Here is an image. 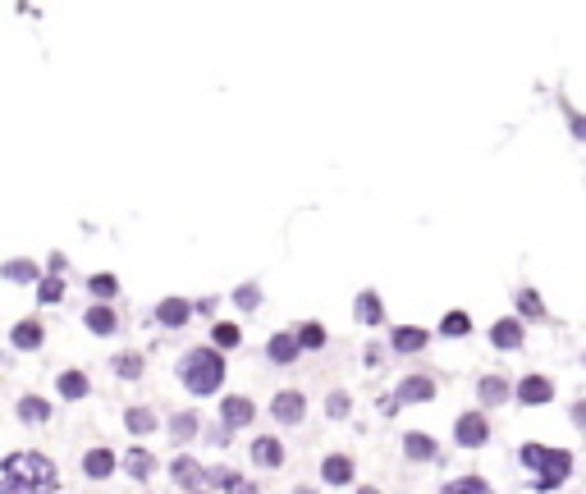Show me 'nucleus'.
I'll return each instance as SVG.
<instances>
[{
  "label": "nucleus",
  "instance_id": "39448f33",
  "mask_svg": "<svg viewBox=\"0 0 586 494\" xmlns=\"http://www.w3.org/2000/svg\"><path fill=\"white\" fill-rule=\"evenodd\" d=\"M271 412H275V421H284V426H298L303 412H307V398L298 394V389H280L275 403H271Z\"/></svg>",
  "mask_w": 586,
  "mask_h": 494
},
{
  "label": "nucleus",
  "instance_id": "6ab92c4d",
  "mask_svg": "<svg viewBox=\"0 0 586 494\" xmlns=\"http://www.w3.org/2000/svg\"><path fill=\"white\" fill-rule=\"evenodd\" d=\"M10 344L14 348H37V344H42V325H37V321H19L10 330Z\"/></svg>",
  "mask_w": 586,
  "mask_h": 494
},
{
  "label": "nucleus",
  "instance_id": "423d86ee",
  "mask_svg": "<svg viewBox=\"0 0 586 494\" xmlns=\"http://www.w3.org/2000/svg\"><path fill=\"white\" fill-rule=\"evenodd\" d=\"M170 476L179 481V490H193V485H202V481H207V472H202V462L184 458V453H179V458L170 462Z\"/></svg>",
  "mask_w": 586,
  "mask_h": 494
},
{
  "label": "nucleus",
  "instance_id": "7c9ffc66",
  "mask_svg": "<svg viewBox=\"0 0 586 494\" xmlns=\"http://www.w3.org/2000/svg\"><path fill=\"white\" fill-rule=\"evenodd\" d=\"M5 280H14V284H19V280H37V266H33V261H10V266H5Z\"/></svg>",
  "mask_w": 586,
  "mask_h": 494
},
{
  "label": "nucleus",
  "instance_id": "aec40b11",
  "mask_svg": "<svg viewBox=\"0 0 586 494\" xmlns=\"http://www.w3.org/2000/svg\"><path fill=\"white\" fill-rule=\"evenodd\" d=\"M477 394H481V403H486V408H495V403H504V398H509V385H504L500 376H481Z\"/></svg>",
  "mask_w": 586,
  "mask_h": 494
},
{
  "label": "nucleus",
  "instance_id": "f3484780",
  "mask_svg": "<svg viewBox=\"0 0 586 494\" xmlns=\"http://www.w3.org/2000/svg\"><path fill=\"white\" fill-rule=\"evenodd\" d=\"M252 462H257V467H280V462H284L280 440H257V444H252Z\"/></svg>",
  "mask_w": 586,
  "mask_h": 494
},
{
  "label": "nucleus",
  "instance_id": "f03ea898",
  "mask_svg": "<svg viewBox=\"0 0 586 494\" xmlns=\"http://www.w3.org/2000/svg\"><path fill=\"white\" fill-rule=\"evenodd\" d=\"M522 467H532V485L536 490H559L573 472V453L568 449H545V444H522Z\"/></svg>",
  "mask_w": 586,
  "mask_h": 494
},
{
  "label": "nucleus",
  "instance_id": "f257e3e1",
  "mask_svg": "<svg viewBox=\"0 0 586 494\" xmlns=\"http://www.w3.org/2000/svg\"><path fill=\"white\" fill-rule=\"evenodd\" d=\"M60 485L46 453H10L0 462V494H51Z\"/></svg>",
  "mask_w": 586,
  "mask_h": 494
},
{
  "label": "nucleus",
  "instance_id": "5701e85b",
  "mask_svg": "<svg viewBox=\"0 0 586 494\" xmlns=\"http://www.w3.org/2000/svg\"><path fill=\"white\" fill-rule=\"evenodd\" d=\"M124 467H129V476H138V481H147V476L156 472V458H152V453H142V449H133L129 458H124Z\"/></svg>",
  "mask_w": 586,
  "mask_h": 494
},
{
  "label": "nucleus",
  "instance_id": "ea45409f",
  "mask_svg": "<svg viewBox=\"0 0 586 494\" xmlns=\"http://www.w3.org/2000/svg\"><path fill=\"white\" fill-rule=\"evenodd\" d=\"M358 494H380V490H371V485H362V490Z\"/></svg>",
  "mask_w": 586,
  "mask_h": 494
},
{
  "label": "nucleus",
  "instance_id": "a211bd4d",
  "mask_svg": "<svg viewBox=\"0 0 586 494\" xmlns=\"http://www.w3.org/2000/svg\"><path fill=\"white\" fill-rule=\"evenodd\" d=\"M390 344L399 348V353H417V348H426V330H413V325H399Z\"/></svg>",
  "mask_w": 586,
  "mask_h": 494
},
{
  "label": "nucleus",
  "instance_id": "dca6fc26",
  "mask_svg": "<svg viewBox=\"0 0 586 494\" xmlns=\"http://www.w3.org/2000/svg\"><path fill=\"white\" fill-rule=\"evenodd\" d=\"M124 426H129V435H152V430H156V412L152 408H129V412H124Z\"/></svg>",
  "mask_w": 586,
  "mask_h": 494
},
{
  "label": "nucleus",
  "instance_id": "473e14b6",
  "mask_svg": "<svg viewBox=\"0 0 586 494\" xmlns=\"http://www.w3.org/2000/svg\"><path fill=\"white\" fill-rule=\"evenodd\" d=\"M211 339H216V348H234V344H239V325H216V330H211Z\"/></svg>",
  "mask_w": 586,
  "mask_h": 494
},
{
  "label": "nucleus",
  "instance_id": "ddd939ff",
  "mask_svg": "<svg viewBox=\"0 0 586 494\" xmlns=\"http://www.w3.org/2000/svg\"><path fill=\"white\" fill-rule=\"evenodd\" d=\"M550 394H554V389H550V380H545V376H527L518 385V398H522V403H532V408H536V403H550Z\"/></svg>",
  "mask_w": 586,
  "mask_h": 494
},
{
  "label": "nucleus",
  "instance_id": "0eeeda50",
  "mask_svg": "<svg viewBox=\"0 0 586 494\" xmlns=\"http://www.w3.org/2000/svg\"><path fill=\"white\" fill-rule=\"evenodd\" d=\"M188 316H193V302H184V298H165L161 307H156V321H161V325H170V330L188 325Z\"/></svg>",
  "mask_w": 586,
  "mask_h": 494
},
{
  "label": "nucleus",
  "instance_id": "393cba45",
  "mask_svg": "<svg viewBox=\"0 0 586 494\" xmlns=\"http://www.w3.org/2000/svg\"><path fill=\"white\" fill-rule=\"evenodd\" d=\"M403 449H408V458H413V462H431L435 458V444L426 440V435H408V440H403Z\"/></svg>",
  "mask_w": 586,
  "mask_h": 494
},
{
  "label": "nucleus",
  "instance_id": "4c0bfd02",
  "mask_svg": "<svg viewBox=\"0 0 586 494\" xmlns=\"http://www.w3.org/2000/svg\"><path fill=\"white\" fill-rule=\"evenodd\" d=\"M568 124H573V133L586 142V115H577V110H568Z\"/></svg>",
  "mask_w": 586,
  "mask_h": 494
},
{
  "label": "nucleus",
  "instance_id": "f704fd0d",
  "mask_svg": "<svg viewBox=\"0 0 586 494\" xmlns=\"http://www.w3.org/2000/svg\"><path fill=\"white\" fill-rule=\"evenodd\" d=\"M348 408H353V403H348V394H330L326 398V417H348Z\"/></svg>",
  "mask_w": 586,
  "mask_h": 494
},
{
  "label": "nucleus",
  "instance_id": "cd10ccee",
  "mask_svg": "<svg viewBox=\"0 0 586 494\" xmlns=\"http://www.w3.org/2000/svg\"><path fill=\"white\" fill-rule=\"evenodd\" d=\"M518 312H522V316H532V321H541L545 307H541V298H536L532 289H522V293H518Z\"/></svg>",
  "mask_w": 586,
  "mask_h": 494
},
{
  "label": "nucleus",
  "instance_id": "c756f323",
  "mask_svg": "<svg viewBox=\"0 0 586 494\" xmlns=\"http://www.w3.org/2000/svg\"><path fill=\"white\" fill-rule=\"evenodd\" d=\"M87 289L97 293V298H115V289H120V280H115V275H92V280H87Z\"/></svg>",
  "mask_w": 586,
  "mask_h": 494
},
{
  "label": "nucleus",
  "instance_id": "58836bf2",
  "mask_svg": "<svg viewBox=\"0 0 586 494\" xmlns=\"http://www.w3.org/2000/svg\"><path fill=\"white\" fill-rule=\"evenodd\" d=\"M573 421H577V426H586V403H577V408H573Z\"/></svg>",
  "mask_w": 586,
  "mask_h": 494
},
{
  "label": "nucleus",
  "instance_id": "2f4dec72",
  "mask_svg": "<svg viewBox=\"0 0 586 494\" xmlns=\"http://www.w3.org/2000/svg\"><path fill=\"white\" fill-rule=\"evenodd\" d=\"M115 371H120L124 380H138V376H142V357H138V353H124L120 362H115Z\"/></svg>",
  "mask_w": 586,
  "mask_h": 494
},
{
  "label": "nucleus",
  "instance_id": "20e7f679",
  "mask_svg": "<svg viewBox=\"0 0 586 494\" xmlns=\"http://www.w3.org/2000/svg\"><path fill=\"white\" fill-rule=\"evenodd\" d=\"M454 435H458V444H463V449H481V444L490 440V426H486V417H481V412H463Z\"/></svg>",
  "mask_w": 586,
  "mask_h": 494
},
{
  "label": "nucleus",
  "instance_id": "1a4fd4ad",
  "mask_svg": "<svg viewBox=\"0 0 586 494\" xmlns=\"http://www.w3.org/2000/svg\"><path fill=\"white\" fill-rule=\"evenodd\" d=\"M394 394H399L403 403H426V398L435 394V380L431 376H408L399 389H394Z\"/></svg>",
  "mask_w": 586,
  "mask_h": 494
},
{
  "label": "nucleus",
  "instance_id": "9b49d317",
  "mask_svg": "<svg viewBox=\"0 0 586 494\" xmlns=\"http://www.w3.org/2000/svg\"><path fill=\"white\" fill-rule=\"evenodd\" d=\"M220 412H225V426H229V430L248 426V421L257 417V408H252L248 398H225V408H220Z\"/></svg>",
  "mask_w": 586,
  "mask_h": 494
},
{
  "label": "nucleus",
  "instance_id": "412c9836",
  "mask_svg": "<svg viewBox=\"0 0 586 494\" xmlns=\"http://www.w3.org/2000/svg\"><path fill=\"white\" fill-rule=\"evenodd\" d=\"M19 417L28 421V426H42V421L51 417V403H46V398H19Z\"/></svg>",
  "mask_w": 586,
  "mask_h": 494
},
{
  "label": "nucleus",
  "instance_id": "9d476101",
  "mask_svg": "<svg viewBox=\"0 0 586 494\" xmlns=\"http://www.w3.org/2000/svg\"><path fill=\"white\" fill-rule=\"evenodd\" d=\"M83 472L92 476V481H106V476L115 472V453H110V449H92L83 458Z\"/></svg>",
  "mask_w": 586,
  "mask_h": 494
},
{
  "label": "nucleus",
  "instance_id": "2eb2a0df",
  "mask_svg": "<svg viewBox=\"0 0 586 494\" xmlns=\"http://www.w3.org/2000/svg\"><path fill=\"white\" fill-rule=\"evenodd\" d=\"M490 344H495V348H518L522 344V325L518 321H495V330H490Z\"/></svg>",
  "mask_w": 586,
  "mask_h": 494
},
{
  "label": "nucleus",
  "instance_id": "72a5a7b5",
  "mask_svg": "<svg viewBox=\"0 0 586 494\" xmlns=\"http://www.w3.org/2000/svg\"><path fill=\"white\" fill-rule=\"evenodd\" d=\"M298 344H303V348H321V344H326V330H321V325H303V330H298Z\"/></svg>",
  "mask_w": 586,
  "mask_h": 494
},
{
  "label": "nucleus",
  "instance_id": "f8f14e48",
  "mask_svg": "<svg viewBox=\"0 0 586 494\" xmlns=\"http://www.w3.org/2000/svg\"><path fill=\"white\" fill-rule=\"evenodd\" d=\"M353 316H358L362 325H380V321H385V307H380L376 293H358V302H353Z\"/></svg>",
  "mask_w": 586,
  "mask_h": 494
},
{
  "label": "nucleus",
  "instance_id": "4be33fe9",
  "mask_svg": "<svg viewBox=\"0 0 586 494\" xmlns=\"http://www.w3.org/2000/svg\"><path fill=\"white\" fill-rule=\"evenodd\" d=\"M87 330H92V334H115V330H120V321H115V312H110V307H92V312H87Z\"/></svg>",
  "mask_w": 586,
  "mask_h": 494
},
{
  "label": "nucleus",
  "instance_id": "c85d7f7f",
  "mask_svg": "<svg viewBox=\"0 0 586 494\" xmlns=\"http://www.w3.org/2000/svg\"><path fill=\"white\" fill-rule=\"evenodd\" d=\"M467 330H472V321H467V312H449L445 321H440V334H454V339H458V334H467Z\"/></svg>",
  "mask_w": 586,
  "mask_h": 494
},
{
  "label": "nucleus",
  "instance_id": "6e6552de",
  "mask_svg": "<svg viewBox=\"0 0 586 494\" xmlns=\"http://www.w3.org/2000/svg\"><path fill=\"white\" fill-rule=\"evenodd\" d=\"M321 476H326V485H348V481H353V458L330 453V458L321 462Z\"/></svg>",
  "mask_w": 586,
  "mask_h": 494
},
{
  "label": "nucleus",
  "instance_id": "b1692460",
  "mask_svg": "<svg viewBox=\"0 0 586 494\" xmlns=\"http://www.w3.org/2000/svg\"><path fill=\"white\" fill-rule=\"evenodd\" d=\"M440 494H495V490H490L481 476H458V481H449Z\"/></svg>",
  "mask_w": 586,
  "mask_h": 494
},
{
  "label": "nucleus",
  "instance_id": "c9c22d12",
  "mask_svg": "<svg viewBox=\"0 0 586 494\" xmlns=\"http://www.w3.org/2000/svg\"><path fill=\"white\" fill-rule=\"evenodd\" d=\"M234 302H239L243 312H252V307H257V302H261V293H257V289H252V284H243V289H239V293H234Z\"/></svg>",
  "mask_w": 586,
  "mask_h": 494
},
{
  "label": "nucleus",
  "instance_id": "e433bc0d",
  "mask_svg": "<svg viewBox=\"0 0 586 494\" xmlns=\"http://www.w3.org/2000/svg\"><path fill=\"white\" fill-rule=\"evenodd\" d=\"M60 298H65V284L55 280V275L51 280H42V302H60Z\"/></svg>",
  "mask_w": 586,
  "mask_h": 494
},
{
  "label": "nucleus",
  "instance_id": "4468645a",
  "mask_svg": "<svg viewBox=\"0 0 586 494\" xmlns=\"http://www.w3.org/2000/svg\"><path fill=\"white\" fill-rule=\"evenodd\" d=\"M298 348H303V344H298V339H293V334H275L271 344H266V353H271V362L289 366L293 357H298Z\"/></svg>",
  "mask_w": 586,
  "mask_h": 494
},
{
  "label": "nucleus",
  "instance_id": "bb28decb",
  "mask_svg": "<svg viewBox=\"0 0 586 494\" xmlns=\"http://www.w3.org/2000/svg\"><path fill=\"white\" fill-rule=\"evenodd\" d=\"M170 435H179V440H193V435H197V417H193V412H179V417L170 421Z\"/></svg>",
  "mask_w": 586,
  "mask_h": 494
},
{
  "label": "nucleus",
  "instance_id": "a19ab883",
  "mask_svg": "<svg viewBox=\"0 0 586 494\" xmlns=\"http://www.w3.org/2000/svg\"><path fill=\"white\" fill-rule=\"evenodd\" d=\"M188 494H197V490H188Z\"/></svg>",
  "mask_w": 586,
  "mask_h": 494
},
{
  "label": "nucleus",
  "instance_id": "a878e982",
  "mask_svg": "<svg viewBox=\"0 0 586 494\" xmlns=\"http://www.w3.org/2000/svg\"><path fill=\"white\" fill-rule=\"evenodd\" d=\"M60 394H65L69 403H74V398H83L87 394V376H83V371H65V376H60Z\"/></svg>",
  "mask_w": 586,
  "mask_h": 494
},
{
  "label": "nucleus",
  "instance_id": "7ed1b4c3",
  "mask_svg": "<svg viewBox=\"0 0 586 494\" xmlns=\"http://www.w3.org/2000/svg\"><path fill=\"white\" fill-rule=\"evenodd\" d=\"M179 376H184V385L193 394H216L220 380H225V357L211 353V348H193L184 357V366H179Z\"/></svg>",
  "mask_w": 586,
  "mask_h": 494
}]
</instances>
